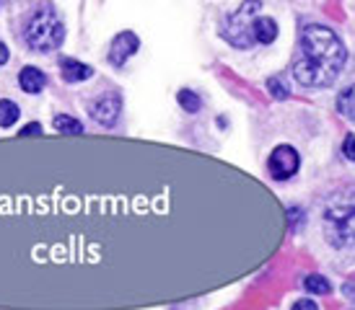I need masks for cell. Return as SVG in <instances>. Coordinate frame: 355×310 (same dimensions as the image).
Here are the masks:
<instances>
[{
    "label": "cell",
    "mask_w": 355,
    "mask_h": 310,
    "mask_svg": "<svg viewBox=\"0 0 355 310\" xmlns=\"http://www.w3.org/2000/svg\"><path fill=\"white\" fill-rule=\"evenodd\" d=\"M347 52L332 29L311 24L301 31L298 39V55L293 60V75L306 88H327L332 86L345 68Z\"/></svg>",
    "instance_id": "cell-1"
},
{
    "label": "cell",
    "mask_w": 355,
    "mask_h": 310,
    "mask_svg": "<svg viewBox=\"0 0 355 310\" xmlns=\"http://www.w3.org/2000/svg\"><path fill=\"white\" fill-rule=\"evenodd\" d=\"M291 310H319V308H316L314 300H298Z\"/></svg>",
    "instance_id": "cell-18"
},
{
    "label": "cell",
    "mask_w": 355,
    "mask_h": 310,
    "mask_svg": "<svg viewBox=\"0 0 355 310\" xmlns=\"http://www.w3.org/2000/svg\"><path fill=\"white\" fill-rule=\"evenodd\" d=\"M259 8H262V3H259V0H247V3H244L234 16H228L223 37H226L234 47L249 49L252 44H254V37H252V21L257 19Z\"/></svg>",
    "instance_id": "cell-3"
},
{
    "label": "cell",
    "mask_w": 355,
    "mask_h": 310,
    "mask_svg": "<svg viewBox=\"0 0 355 310\" xmlns=\"http://www.w3.org/2000/svg\"><path fill=\"white\" fill-rule=\"evenodd\" d=\"M267 88L272 91L275 98H288V88L280 83V78H270V80H267Z\"/></svg>",
    "instance_id": "cell-15"
},
{
    "label": "cell",
    "mask_w": 355,
    "mask_h": 310,
    "mask_svg": "<svg viewBox=\"0 0 355 310\" xmlns=\"http://www.w3.org/2000/svg\"><path fill=\"white\" fill-rule=\"evenodd\" d=\"M19 116H21V111L13 101H8V98L0 101V127H13L19 122Z\"/></svg>",
    "instance_id": "cell-11"
},
{
    "label": "cell",
    "mask_w": 355,
    "mask_h": 310,
    "mask_svg": "<svg viewBox=\"0 0 355 310\" xmlns=\"http://www.w3.org/2000/svg\"><path fill=\"white\" fill-rule=\"evenodd\" d=\"M94 75L91 65H83L78 60H62V78L68 83H78V80H89Z\"/></svg>",
    "instance_id": "cell-9"
},
{
    "label": "cell",
    "mask_w": 355,
    "mask_h": 310,
    "mask_svg": "<svg viewBox=\"0 0 355 310\" xmlns=\"http://www.w3.org/2000/svg\"><path fill=\"white\" fill-rule=\"evenodd\" d=\"M55 129H58L60 135H83V125H80L78 119H73V116L68 114H60L55 116Z\"/></svg>",
    "instance_id": "cell-10"
},
{
    "label": "cell",
    "mask_w": 355,
    "mask_h": 310,
    "mask_svg": "<svg viewBox=\"0 0 355 310\" xmlns=\"http://www.w3.org/2000/svg\"><path fill=\"white\" fill-rule=\"evenodd\" d=\"M119 114H122V98L117 93H104L91 104V116L104 127L117 125Z\"/></svg>",
    "instance_id": "cell-5"
},
{
    "label": "cell",
    "mask_w": 355,
    "mask_h": 310,
    "mask_svg": "<svg viewBox=\"0 0 355 310\" xmlns=\"http://www.w3.org/2000/svg\"><path fill=\"white\" fill-rule=\"evenodd\" d=\"M65 39L62 19L52 8H42L34 13L31 24L26 26V44L37 52H52Z\"/></svg>",
    "instance_id": "cell-2"
},
{
    "label": "cell",
    "mask_w": 355,
    "mask_h": 310,
    "mask_svg": "<svg viewBox=\"0 0 355 310\" xmlns=\"http://www.w3.org/2000/svg\"><path fill=\"white\" fill-rule=\"evenodd\" d=\"M34 135H42L40 122H34V125H26L24 129H21V137H34Z\"/></svg>",
    "instance_id": "cell-16"
},
{
    "label": "cell",
    "mask_w": 355,
    "mask_h": 310,
    "mask_svg": "<svg viewBox=\"0 0 355 310\" xmlns=\"http://www.w3.org/2000/svg\"><path fill=\"white\" fill-rule=\"evenodd\" d=\"M179 104H182V109L187 111V114H198L200 107H202V98L195 93V91H179Z\"/></svg>",
    "instance_id": "cell-13"
},
{
    "label": "cell",
    "mask_w": 355,
    "mask_h": 310,
    "mask_svg": "<svg viewBox=\"0 0 355 310\" xmlns=\"http://www.w3.org/2000/svg\"><path fill=\"white\" fill-rule=\"evenodd\" d=\"M337 109H340V114L343 116H350V119H353V88H345V91L340 93Z\"/></svg>",
    "instance_id": "cell-14"
},
{
    "label": "cell",
    "mask_w": 355,
    "mask_h": 310,
    "mask_svg": "<svg viewBox=\"0 0 355 310\" xmlns=\"http://www.w3.org/2000/svg\"><path fill=\"white\" fill-rule=\"evenodd\" d=\"M8 47H6V44H3V42H0V65H6V62H8Z\"/></svg>",
    "instance_id": "cell-19"
},
{
    "label": "cell",
    "mask_w": 355,
    "mask_h": 310,
    "mask_svg": "<svg viewBox=\"0 0 355 310\" xmlns=\"http://www.w3.org/2000/svg\"><path fill=\"white\" fill-rule=\"evenodd\" d=\"M19 83L26 93H40L42 88H44V83H47V78H44V73H42L40 68H31L29 65V68L21 70Z\"/></svg>",
    "instance_id": "cell-8"
},
{
    "label": "cell",
    "mask_w": 355,
    "mask_h": 310,
    "mask_svg": "<svg viewBox=\"0 0 355 310\" xmlns=\"http://www.w3.org/2000/svg\"><path fill=\"white\" fill-rule=\"evenodd\" d=\"M298 165H301V161H298L296 147H291V145H277L275 150L270 153V161H267L270 176L277 179V181L291 179V176L298 171Z\"/></svg>",
    "instance_id": "cell-4"
},
{
    "label": "cell",
    "mask_w": 355,
    "mask_h": 310,
    "mask_svg": "<svg viewBox=\"0 0 355 310\" xmlns=\"http://www.w3.org/2000/svg\"><path fill=\"white\" fill-rule=\"evenodd\" d=\"M343 153H345L347 161H353L355 158V147H353V135L345 137V143H343Z\"/></svg>",
    "instance_id": "cell-17"
},
{
    "label": "cell",
    "mask_w": 355,
    "mask_h": 310,
    "mask_svg": "<svg viewBox=\"0 0 355 310\" xmlns=\"http://www.w3.org/2000/svg\"><path fill=\"white\" fill-rule=\"evenodd\" d=\"M304 287L309 292H314V295H327V292L332 290L329 280H324L322 274H309V277L304 280Z\"/></svg>",
    "instance_id": "cell-12"
},
{
    "label": "cell",
    "mask_w": 355,
    "mask_h": 310,
    "mask_svg": "<svg viewBox=\"0 0 355 310\" xmlns=\"http://www.w3.org/2000/svg\"><path fill=\"white\" fill-rule=\"evenodd\" d=\"M252 37L259 44H272L277 37V24L272 19H267V16H257L252 21Z\"/></svg>",
    "instance_id": "cell-7"
},
{
    "label": "cell",
    "mask_w": 355,
    "mask_h": 310,
    "mask_svg": "<svg viewBox=\"0 0 355 310\" xmlns=\"http://www.w3.org/2000/svg\"><path fill=\"white\" fill-rule=\"evenodd\" d=\"M140 47V39L132 34V31H122L114 37L112 42V47H109V62L112 65H125Z\"/></svg>",
    "instance_id": "cell-6"
}]
</instances>
